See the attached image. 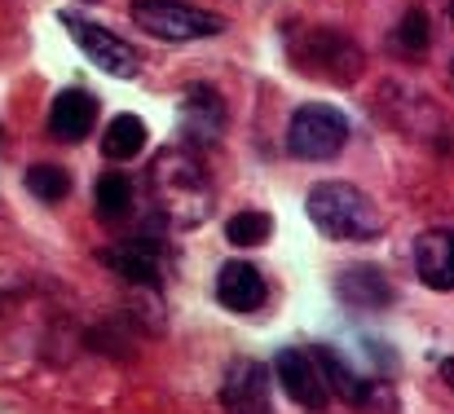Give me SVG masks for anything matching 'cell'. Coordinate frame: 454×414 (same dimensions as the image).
<instances>
[{
	"instance_id": "cell-1",
	"label": "cell",
	"mask_w": 454,
	"mask_h": 414,
	"mask_svg": "<svg viewBox=\"0 0 454 414\" xmlns=\"http://www.w3.org/2000/svg\"><path fill=\"white\" fill-rule=\"evenodd\" d=\"M151 199H154V212H159L172 230H194V225L207 216L212 190H207V172H203V163H199L194 150L168 145V150L154 154Z\"/></svg>"
},
{
	"instance_id": "cell-2",
	"label": "cell",
	"mask_w": 454,
	"mask_h": 414,
	"mask_svg": "<svg viewBox=\"0 0 454 414\" xmlns=\"http://www.w3.org/2000/svg\"><path fill=\"white\" fill-rule=\"evenodd\" d=\"M309 221L326 234V238H348V243H366L384 234V212L375 207V199L348 181H322L309 190L304 199Z\"/></svg>"
},
{
	"instance_id": "cell-3",
	"label": "cell",
	"mask_w": 454,
	"mask_h": 414,
	"mask_svg": "<svg viewBox=\"0 0 454 414\" xmlns=\"http://www.w3.org/2000/svg\"><path fill=\"white\" fill-rule=\"evenodd\" d=\"M133 22L154 35V40H168V44H190V40H212L225 31V18L221 13H207V9H190L181 0H133Z\"/></svg>"
},
{
	"instance_id": "cell-4",
	"label": "cell",
	"mask_w": 454,
	"mask_h": 414,
	"mask_svg": "<svg viewBox=\"0 0 454 414\" xmlns=\"http://www.w3.org/2000/svg\"><path fill=\"white\" fill-rule=\"evenodd\" d=\"M292 62L301 75H317L326 84H353L362 75V49L344 31H309L292 40Z\"/></svg>"
},
{
	"instance_id": "cell-5",
	"label": "cell",
	"mask_w": 454,
	"mask_h": 414,
	"mask_svg": "<svg viewBox=\"0 0 454 414\" xmlns=\"http://www.w3.org/2000/svg\"><path fill=\"white\" fill-rule=\"evenodd\" d=\"M58 22L71 31V40L80 44V53H84L98 71H106V75H115V80H137V75H142V53H137L129 40H120L115 31H106L102 22H93V18H84V13H75V9H62Z\"/></svg>"
},
{
	"instance_id": "cell-6",
	"label": "cell",
	"mask_w": 454,
	"mask_h": 414,
	"mask_svg": "<svg viewBox=\"0 0 454 414\" xmlns=\"http://www.w3.org/2000/svg\"><path fill=\"white\" fill-rule=\"evenodd\" d=\"M348 145V115L340 106H322V102H309L292 115L287 124V150L304 159V163H326L335 159L340 150Z\"/></svg>"
},
{
	"instance_id": "cell-7",
	"label": "cell",
	"mask_w": 454,
	"mask_h": 414,
	"mask_svg": "<svg viewBox=\"0 0 454 414\" xmlns=\"http://www.w3.org/2000/svg\"><path fill=\"white\" fill-rule=\"evenodd\" d=\"M274 375H278V384L287 388V397H292L296 406H304V410H322L326 397H331L317 357L304 353V348H283V353L274 357Z\"/></svg>"
},
{
	"instance_id": "cell-8",
	"label": "cell",
	"mask_w": 454,
	"mask_h": 414,
	"mask_svg": "<svg viewBox=\"0 0 454 414\" xmlns=\"http://www.w3.org/2000/svg\"><path fill=\"white\" fill-rule=\"evenodd\" d=\"M221 406L225 414H274L270 410V371L252 357L234 362L221 384Z\"/></svg>"
},
{
	"instance_id": "cell-9",
	"label": "cell",
	"mask_w": 454,
	"mask_h": 414,
	"mask_svg": "<svg viewBox=\"0 0 454 414\" xmlns=\"http://www.w3.org/2000/svg\"><path fill=\"white\" fill-rule=\"evenodd\" d=\"M225 133V102L216 89L207 84H190L185 89V106H181V137L190 145H216Z\"/></svg>"
},
{
	"instance_id": "cell-10",
	"label": "cell",
	"mask_w": 454,
	"mask_h": 414,
	"mask_svg": "<svg viewBox=\"0 0 454 414\" xmlns=\"http://www.w3.org/2000/svg\"><path fill=\"white\" fill-rule=\"evenodd\" d=\"M102 265L115 269L124 282L159 286V277H163V252H159V243H151V238H129V243L102 247Z\"/></svg>"
},
{
	"instance_id": "cell-11",
	"label": "cell",
	"mask_w": 454,
	"mask_h": 414,
	"mask_svg": "<svg viewBox=\"0 0 454 414\" xmlns=\"http://www.w3.org/2000/svg\"><path fill=\"white\" fill-rule=\"evenodd\" d=\"M98 124V102L84 89H62L49 106V133L58 141H84Z\"/></svg>"
},
{
	"instance_id": "cell-12",
	"label": "cell",
	"mask_w": 454,
	"mask_h": 414,
	"mask_svg": "<svg viewBox=\"0 0 454 414\" xmlns=\"http://www.w3.org/2000/svg\"><path fill=\"white\" fill-rule=\"evenodd\" d=\"M216 300L230 313H256L265 304V277H261V269L247 265V261L221 265V274H216Z\"/></svg>"
},
{
	"instance_id": "cell-13",
	"label": "cell",
	"mask_w": 454,
	"mask_h": 414,
	"mask_svg": "<svg viewBox=\"0 0 454 414\" xmlns=\"http://www.w3.org/2000/svg\"><path fill=\"white\" fill-rule=\"evenodd\" d=\"M415 269L433 291L454 286V234L450 230H428L415 238Z\"/></svg>"
},
{
	"instance_id": "cell-14",
	"label": "cell",
	"mask_w": 454,
	"mask_h": 414,
	"mask_svg": "<svg viewBox=\"0 0 454 414\" xmlns=\"http://www.w3.org/2000/svg\"><path fill=\"white\" fill-rule=\"evenodd\" d=\"M340 300H348V304H357V309H384V304L393 300V286H388L384 269H375V265H353V269L340 274Z\"/></svg>"
},
{
	"instance_id": "cell-15",
	"label": "cell",
	"mask_w": 454,
	"mask_h": 414,
	"mask_svg": "<svg viewBox=\"0 0 454 414\" xmlns=\"http://www.w3.org/2000/svg\"><path fill=\"white\" fill-rule=\"evenodd\" d=\"M146 150V124L137 115H115L102 133V154L115 159V163H129Z\"/></svg>"
},
{
	"instance_id": "cell-16",
	"label": "cell",
	"mask_w": 454,
	"mask_h": 414,
	"mask_svg": "<svg viewBox=\"0 0 454 414\" xmlns=\"http://www.w3.org/2000/svg\"><path fill=\"white\" fill-rule=\"evenodd\" d=\"M93 207H98L102 221H120L133 207V181L124 172H102L98 185H93Z\"/></svg>"
},
{
	"instance_id": "cell-17",
	"label": "cell",
	"mask_w": 454,
	"mask_h": 414,
	"mask_svg": "<svg viewBox=\"0 0 454 414\" xmlns=\"http://www.w3.org/2000/svg\"><path fill=\"white\" fill-rule=\"evenodd\" d=\"M313 357H317V366H322V375H326V388H335L344 402H353V406H362L366 402V388H362V379L331 353V348H313Z\"/></svg>"
},
{
	"instance_id": "cell-18",
	"label": "cell",
	"mask_w": 454,
	"mask_h": 414,
	"mask_svg": "<svg viewBox=\"0 0 454 414\" xmlns=\"http://www.w3.org/2000/svg\"><path fill=\"white\" fill-rule=\"evenodd\" d=\"M27 190H31L40 203H62V199L71 194V176H67V168L40 163V168L27 172Z\"/></svg>"
},
{
	"instance_id": "cell-19",
	"label": "cell",
	"mask_w": 454,
	"mask_h": 414,
	"mask_svg": "<svg viewBox=\"0 0 454 414\" xmlns=\"http://www.w3.org/2000/svg\"><path fill=\"white\" fill-rule=\"evenodd\" d=\"M270 230H274V221L265 212H239V216L225 221V238L234 247H261L270 238Z\"/></svg>"
},
{
	"instance_id": "cell-20",
	"label": "cell",
	"mask_w": 454,
	"mask_h": 414,
	"mask_svg": "<svg viewBox=\"0 0 454 414\" xmlns=\"http://www.w3.org/2000/svg\"><path fill=\"white\" fill-rule=\"evenodd\" d=\"M397 44L406 53H424L428 49V13L424 9H406V18L397 27Z\"/></svg>"
}]
</instances>
